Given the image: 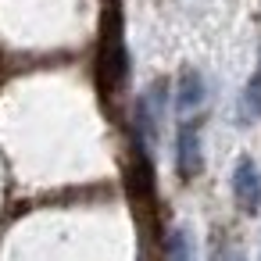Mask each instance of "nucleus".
Segmentation results:
<instances>
[{"label":"nucleus","instance_id":"1","mask_svg":"<svg viewBox=\"0 0 261 261\" xmlns=\"http://www.w3.org/2000/svg\"><path fill=\"white\" fill-rule=\"evenodd\" d=\"M200 168H204V161H200V129H197L193 118H182L179 129H175V172H179V179L190 182Z\"/></svg>","mask_w":261,"mask_h":261},{"label":"nucleus","instance_id":"2","mask_svg":"<svg viewBox=\"0 0 261 261\" xmlns=\"http://www.w3.org/2000/svg\"><path fill=\"white\" fill-rule=\"evenodd\" d=\"M232 197L247 215H257L261 207V172L250 158H240L232 168Z\"/></svg>","mask_w":261,"mask_h":261},{"label":"nucleus","instance_id":"3","mask_svg":"<svg viewBox=\"0 0 261 261\" xmlns=\"http://www.w3.org/2000/svg\"><path fill=\"white\" fill-rule=\"evenodd\" d=\"M161 108H165V83H154V86H150V90L143 93V100H140V111H136V118H140V133H143L147 147H154Z\"/></svg>","mask_w":261,"mask_h":261},{"label":"nucleus","instance_id":"4","mask_svg":"<svg viewBox=\"0 0 261 261\" xmlns=\"http://www.w3.org/2000/svg\"><path fill=\"white\" fill-rule=\"evenodd\" d=\"M200 104H204V75H200L197 68H186V72L179 75V83H175V111L190 115V111L200 108Z\"/></svg>","mask_w":261,"mask_h":261},{"label":"nucleus","instance_id":"5","mask_svg":"<svg viewBox=\"0 0 261 261\" xmlns=\"http://www.w3.org/2000/svg\"><path fill=\"white\" fill-rule=\"evenodd\" d=\"M240 118H243V125H250V122H257V118H261V65H257L254 79H250V83H247V90H243Z\"/></svg>","mask_w":261,"mask_h":261},{"label":"nucleus","instance_id":"6","mask_svg":"<svg viewBox=\"0 0 261 261\" xmlns=\"http://www.w3.org/2000/svg\"><path fill=\"white\" fill-rule=\"evenodd\" d=\"M165 261H193V247H190V232L186 229H172L168 232Z\"/></svg>","mask_w":261,"mask_h":261},{"label":"nucleus","instance_id":"7","mask_svg":"<svg viewBox=\"0 0 261 261\" xmlns=\"http://www.w3.org/2000/svg\"><path fill=\"white\" fill-rule=\"evenodd\" d=\"M211 261H240V250H229L222 240H215V247H211Z\"/></svg>","mask_w":261,"mask_h":261}]
</instances>
